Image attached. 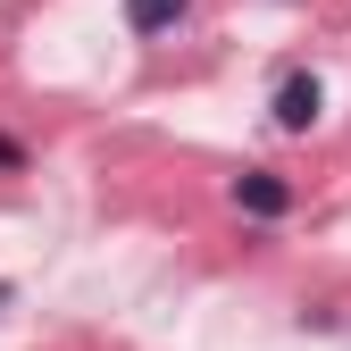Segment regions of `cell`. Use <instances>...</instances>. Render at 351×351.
Returning <instances> with one entry per match:
<instances>
[{
    "instance_id": "4",
    "label": "cell",
    "mask_w": 351,
    "mask_h": 351,
    "mask_svg": "<svg viewBox=\"0 0 351 351\" xmlns=\"http://www.w3.org/2000/svg\"><path fill=\"white\" fill-rule=\"evenodd\" d=\"M0 167H25V151H17V143H9V134H0Z\"/></svg>"
},
{
    "instance_id": "2",
    "label": "cell",
    "mask_w": 351,
    "mask_h": 351,
    "mask_svg": "<svg viewBox=\"0 0 351 351\" xmlns=\"http://www.w3.org/2000/svg\"><path fill=\"white\" fill-rule=\"evenodd\" d=\"M318 109H326L318 75H285V84H276V125H285V134H310V125H318Z\"/></svg>"
},
{
    "instance_id": "5",
    "label": "cell",
    "mask_w": 351,
    "mask_h": 351,
    "mask_svg": "<svg viewBox=\"0 0 351 351\" xmlns=\"http://www.w3.org/2000/svg\"><path fill=\"white\" fill-rule=\"evenodd\" d=\"M0 310H9V285H0Z\"/></svg>"
},
{
    "instance_id": "3",
    "label": "cell",
    "mask_w": 351,
    "mask_h": 351,
    "mask_svg": "<svg viewBox=\"0 0 351 351\" xmlns=\"http://www.w3.org/2000/svg\"><path fill=\"white\" fill-rule=\"evenodd\" d=\"M184 9H193V0H125V25H134V34H167Z\"/></svg>"
},
{
    "instance_id": "1",
    "label": "cell",
    "mask_w": 351,
    "mask_h": 351,
    "mask_svg": "<svg viewBox=\"0 0 351 351\" xmlns=\"http://www.w3.org/2000/svg\"><path fill=\"white\" fill-rule=\"evenodd\" d=\"M234 209H243V217H285V209H293V184L268 176V167H243V176H234Z\"/></svg>"
}]
</instances>
